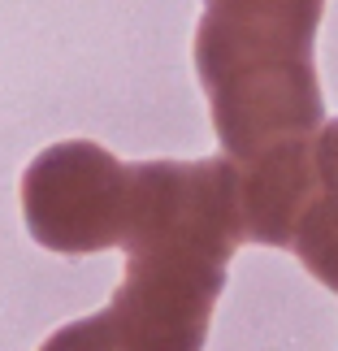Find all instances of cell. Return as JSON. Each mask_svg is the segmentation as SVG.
Here are the masks:
<instances>
[{
  "instance_id": "2",
  "label": "cell",
  "mask_w": 338,
  "mask_h": 351,
  "mask_svg": "<svg viewBox=\"0 0 338 351\" xmlns=\"http://www.w3.org/2000/svg\"><path fill=\"white\" fill-rule=\"evenodd\" d=\"M248 243L239 169L226 152L130 165L121 243L126 278L104 313L52 334L48 347L200 351L226 291V269Z\"/></svg>"
},
{
  "instance_id": "1",
  "label": "cell",
  "mask_w": 338,
  "mask_h": 351,
  "mask_svg": "<svg viewBox=\"0 0 338 351\" xmlns=\"http://www.w3.org/2000/svg\"><path fill=\"white\" fill-rule=\"evenodd\" d=\"M326 0H204L195 70L221 152L239 169L252 243L287 247L313 195V139L326 121L317 26Z\"/></svg>"
},
{
  "instance_id": "3",
  "label": "cell",
  "mask_w": 338,
  "mask_h": 351,
  "mask_svg": "<svg viewBox=\"0 0 338 351\" xmlns=\"http://www.w3.org/2000/svg\"><path fill=\"white\" fill-rule=\"evenodd\" d=\"M130 165L91 139L44 147L22 173V217L39 247L91 256L121 243Z\"/></svg>"
},
{
  "instance_id": "4",
  "label": "cell",
  "mask_w": 338,
  "mask_h": 351,
  "mask_svg": "<svg viewBox=\"0 0 338 351\" xmlns=\"http://www.w3.org/2000/svg\"><path fill=\"white\" fill-rule=\"evenodd\" d=\"M291 252L321 287L338 295V117L321 121L313 139V195L291 234Z\"/></svg>"
}]
</instances>
